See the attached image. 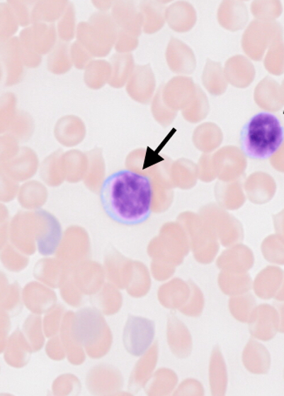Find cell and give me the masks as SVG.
<instances>
[{"instance_id": "6da1fadb", "label": "cell", "mask_w": 284, "mask_h": 396, "mask_svg": "<svg viewBox=\"0 0 284 396\" xmlns=\"http://www.w3.org/2000/svg\"><path fill=\"white\" fill-rule=\"evenodd\" d=\"M99 196L110 220L121 225L137 226L151 216L154 187L149 175L126 169L107 177Z\"/></svg>"}, {"instance_id": "7a4b0ae2", "label": "cell", "mask_w": 284, "mask_h": 396, "mask_svg": "<svg viewBox=\"0 0 284 396\" xmlns=\"http://www.w3.org/2000/svg\"><path fill=\"white\" fill-rule=\"evenodd\" d=\"M283 142L281 121L268 111L253 115L241 130V149L249 159L267 160L281 148Z\"/></svg>"}, {"instance_id": "3957f363", "label": "cell", "mask_w": 284, "mask_h": 396, "mask_svg": "<svg viewBox=\"0 0 284 396\" xmlns=\"http://www.w3.org/2000/svg\"><path fill=\"white\" fill-rule=\"evenodd\" d=\"M118 33L120 29L111 14L98 11L92 14L89 21L79 23L76 38L92 57H105L110 55Z\"/></svg>"}, {"instance_id": "277c9868", "label": "cell", "mask_w": 284, "mask_h": 396, "mask_svg": "<svg viewBox=\"0 0 284 396\" xmlns=\"http://www.w3.org/2000/svg\"><path fill=\"white\" fill-rule=\"evenodd\" d=\"M1 70L6 74V86H15L21 82L24 76L25 64L23 61L21 41L13 37L1 42Z\"/></svg>"}, {"instance_id": "5b68a950", "label": "cell", "mask_w": 284, "mask_h": 396, "mask_svg": "<svg viewBox=\"0 0 284 396\" xmlns=\"http://www.w3.org/2000/svg\"><path fill=\"white\" fill-rule=\"evenodd\" d=\"M38 166L40 161L36 153L33 149L24 147L19 149L18 155L8 163L0 167V171L5 172L18 182H21L33 178Z\"/></svg>"}, {"instance_id": "8992f818", "label": "cell", "mask_w": 284, "mask_h": 396, "mask_svg": "<svg viewBox=\"0 0 284 396\" xmlns=\"http://www.w3.org/2000/svg\"><path fill=\"white\" fill-rule=\"evenodd\" d=\"M55 136L57 141L64 147H75L86 138V125L81 119L75 115H67L57 122Z\"/></svg>"}, {"instance_id": "52a82bcc", "label": "cell", "mask_w": 284, "mask_h": 396, "mask_svg": "<svg viewBox=\"0 0 284 396\" xmlns=\"http://www.w3.org/2000/svg\"><path fill=\"white\" fill-rule=\"evenodd\" d=\"M45 221V228L37 237L38 251L43 255H52L56 252L61 240V228L59 221L47 211L40 210Z\"/></svg>"}, {"instance_id": "ba28073f", "label": "cell", "mask_w": 284, "mask_h": 396, "mask_svg": "<svg viewBox=\"0 0 284 396\" xmlns=\"http://www.w3.org/2000/svg\"><path fill=\"white\" fill-rule=\"evenodd\" d=\"M30 41L38 55H49L57 45L56 26L47 23H38L29 26Z\"/></svg>"}, {"instance_id": "9c48e42d", "label": "cell", "mask_w": 284, "mask_h": 396, "mask_svg": "<svg viewBox=\"0 0 284 396\" xmlns=\"http://www.w3.org/2000/svg\"><path fill=\"white\" fill-rule=\"evenodd\" d=\"M88 169L84 182L94 193L101 192L106 176V163L101 148H96L86 152Z\"/></svg>"}, {"instance_id": "30bf717a", "label": "cell", "mask_w": 284, "mask_h": 396, "mask_svg": "<svg viewBox=\"0 0 284 396\" xmlns=\"http://www.w3.org/2000/svg\"><path fill=\"white\" fill-rule=\"evenodd\" d=\"M86 153L79 150H70L63 155V166L65 180L70 183H78L84 180L88 169Z\"/></svg>"}, {"instance_id": "8fae6325", "label": "cell", "mask_w": 284, "mask_h": 396, "mask_svg": "<svg viewBox=\"0 0 284 396\" xmlns=\"http://www.w3.org/2000/svg\"><path fill=\"white\" fill-rule=\"evenodd\" d=\"M70 2L67 0H52V1H36L32 13V25L38 23H47L59 21L67 9Z\"/></svg>"}, {"instance_id": "7c38bea8", "label": "cell", "mask_w": 284, "mask_h": 396, "mask_svg": "<svg viewBox=\"0 0 284 396\" xmlns=\"http://www.w3.org/2000/svg\"><path fill=\"white\" fill-rule=\"evenodd\" d=\"M62 150H57L42 163L40 177L50 187H59L65 180Z\"/></svg>"}, {"instance_id": "4fadbf2b", "label": "cell", "mask_w": 284, "mask_h": 396, "mask_svg": "<svg viewBox=\"0 0 284 396\" xmlns=\"http://www.w3.org/2000/svg\"><path fill=\"white\" fill-rule=\"evenodd\" d=\"M110 75V61L93 60L84 69V80L90 89L98 90L109 83Z\"/></svg>"}, {"instance_id": "5bb4252c", "label": "cell", "mask_w": 284, "mask_h": 396, "mask_svg": "<svg viewBox=\"0 0 284 396\" xmlns=\"http://www.w3.org/2000/svg\"><path fill=\"white\" fill-rule=\"evenodd\" d=\"M74 67L71 57V45L65 42H57L55 48L49 53L47 69L53 75H65Z\"/></svg>"}, {"instance_id": "9a60e30c", "label": "cell", "mask_w": 284, "mask_h": 396, "mask_svg": "<svg viewBox=\"0 0 284 396\" xmlns=\"http://www.w3.org/2000/svg\"><path fill=\"white\" fill-rule=\"evenodd\" d=\"M276 324V314L273 309L268 307H263L259 311L254 325V334L260 339L270 340L275 336Z\"/></svg>"}, {"instance_id": "2e32d148", "label": "cell", "mask_w": 284, "mask_h": 396, "mask_svg": "<svg viewBox=\"0 0 284 396\" xmlns=\"http://www.w3.org/2000/svg\"><path fill=\"white\" fill-rule=\"evenodd\" d=\"M132 57L128 55L117 53L111 57L110 64L111 67V75L109 86L114 88H121L124 86L130 71V65H132Z\"/></svg>"}, {"instance_id": "e0dca14e", "label": "cell", "mask_w": 284, "mask_h": 396, "mask_svg": "<svg viewBox=\"0 0 284 396\" xmlns=\"http://www.w3.org/2000/svg\"><path fill=\"white\" fill-rule=\"evenodd\" d=\"M34 130L33 118L25 111H17L6 133L17 138L18 141H28Z\"/></svg>"}, {"instance_id": "ac0fdd59", "label": "cell", "mask_w": 284, "mask_h": 396, "mask_svg": "<svg viewBox=\"0 0 284 396\" xmlns=\"http://www.w3.org/2000/svg\"><path fill=\"white\" fill-rule=\"evenodd\" d=\"M76 28L78 26H76L74 6L70 3L57 25V36L60 38V41L68 43L74 40L76 33Z\"/></svg>"}, {"instance_id": "d6986e66", "label": "cell", "mask_w": 284, "mask_h": 396, "mask_svg": "<svg viewBox=\"0 0 284 396\" xmlns=\"http://www.w3.org/2000/svg\"><path fill=\"white\" fill-rule=\"evenodd\" d=\"M18 26L17 18L9 4L1 3L0 5V38H1V42L13 38L14 34L18 32Z\"/></svg>"}, {"instance_id": "ffe728a7", "label": "cell", "mask_w": 284, "mask_h": 396, "mask_svg": "<svg viewBox=\"0 0 284 396\" xmlns=\"http://www.w3.org/2000/svg\"><path fill=\"white\" fill-rule=\"evenodd\" d=\"M17 111V99L15 95L11 92L2 94L0 105V132L2 134L6 133Z\"/></svg>"}, {"instance_id": "44dd1931", "label": "cell", "mask_w": 284, "mask_h": 396, "mask_svg": "<svg viewBox=\"0 0 284 396\" xmlns=\"http://www.w3.org/2000/svg\"><path fill=\"white\" fill-rule=\"evenodd\" d=\"M18 38L19 41H21V53L25 67L28 68L40 67L42 63V56L38 55L33 48L32 41H30L29 28L23 30Z\"/></svg>"}, {"instance_id": "7402d4cb", "label": "cell", "mask_w": 284, "mask_h": 396, "mask_svg": "<svg viewBox=\"0 0 284 396\" xmlns=\"http://www.w3.org/2000/svg\"><path fill=\"white\" fill-rule=\"evenodd\" d=\"M35 2L17 1V0L7 1L11 10H13L19 26H24L26 28H29L30 25H32V13Z\"/></svg>"}, {"instance_id": "603a6c76", "label": "cell", "mask_w": 284, "mask_h": 396, "mask_svg": "<svg viewBox=\"0 0 284 396\" xmlns=\"http://www.w3.org/2000/svg\"><path fill=\"white\" fill-rule=\"evenodd\" d=\"M18 140L9 133L2 134L0 138V167L8 163L19 152Z\"/></svg>"}, {"instance_id": "cb8c5ba5", "label": "cell", "mask_w": 284, "mask_h": 396, "mask_svg": "<svg viewBox=\"0 0 284 396\" xmlns=\"http://www.w3.org/2000/svg\"><path fill=\"white\" fill-rule=\"evenodd\" d=\"M71 57L72 64L79 70H84L93 59L84 46L75 41L71 45Z\"/></svg>"}, {"instance_id": "d4e9b609", "label": "cell", "mask_w": 284, "mask_h": 396, "mask_svg": "<svg viewBox=\"0 0 284 396\" xmlns=\"http://www.w3.org/2000/svg\"><path fill=\"white\" fill-rule=\"evenodd\" d=\"M0 177H1L0 182H1L2 196L6 194V196L10 195L13 197L19 189L18 182L3 171L0 172Z\"/></svg>"}, {"instance_id": "484cf974", "label": "cell", "mask_w": 284, "mask_h": 396, "mask_svg": "<svg viewBox=\"0 0 284 396\" xmlns=\"http://www.w3.org/2000/svg\"><path fill=\"white\" fill-rule=\"evenodd\" d=\"M96 9L101 11H107L110 9H113V1H92Z\"/></svg>"}, {"instance_id": "4316f807", "label": "cell", "mask_w": 284, "mask_h": 396, "mask_svg": "<svg viewBox=\"0 0 284 396\" xmlns=\"http://www.w3.org/2000/svg\"><path fill=\"white\" fill-rule=\"evenodd\" d=\"M282 332H284V309L282 310Z\"/></svg>"}]
</instances>
